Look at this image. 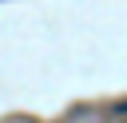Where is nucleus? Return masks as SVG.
I'll list each match as a JSON object with an SVG mask.
<instances>
[{
  "instance_id": "1",
  "label": "nucleus",
  "mask_w": 127,
  "mask_h": 123,
  "mask_svg": "<svg viewBox=\"0 0 127 123\" xmlns=\"http://www.w3.org/2000/svg\"><path fill=\"white\" fill-rule=\"evenodd\" d=\"M111 111H115V115H127V99H119V103H115Z\"/></svg>"
}]
</instances>
